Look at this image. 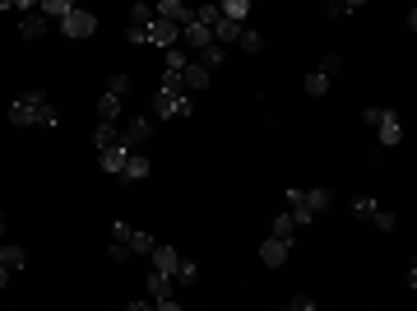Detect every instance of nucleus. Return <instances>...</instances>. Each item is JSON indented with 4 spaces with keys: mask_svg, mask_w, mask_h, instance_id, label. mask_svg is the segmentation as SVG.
I'll use <instances>...</instances> for the list:
<instances>
[{
    "mask_svg": "<svg viewBox=\"0 0 417 311\" xmlns=\"http://www.w3.org/2000/svg\"><path fill=\"white\" fill-rule=\"evenodd\" d=\"M10 126H37V130H56L61 126V111L51 107V98H46L42 89H28L23 98L10 102Z\"/></svg>",
    "mask_w": 417,
    "mask_h": 311,
    "instance_id": "1",
    "label": "nucleus"
},
{
    "mask_svg": "<svg viewBox=\"0 0 417 311\" xmlns=\"http://www.w3.org/2000/svg\"><path fill=\"white\" fill-rule=\"evenodd\" d=\"M61 33L75 37V42H84V37L98 33V14H88V10H70L66 19H61Z\"/></svg>",
    "mask_w": 417,
    "mask_h": 311,
    "instance_id": "2",
    "label": "nucleus"
},
{
    "mask_svg": "<svg viewBox=\"0 0 417 311\" xmlns=\"http://www.w3.org/2000/svg\"><path fill=\"white\" fill-rule=\"evenodd\" d=\"M149 130H154V126H149V116H130V121H121V130H116V145H121L125 154H135V149L149 140Z\"/></svg>",
    "mask_w": 417,
    "mask_h": 311,
    "instance_id": "3",
    "label": "nucleus"
},
{
    "mask_svg": "<svg viewBox=\"0 0 417 311\" xmlns=\"http://www.w3.org/2000/svg\"><path fill=\"white\" fill-rule=\"evenodd\" d=\"M375 135H380V145H385V149L404 145V116H399V111H390V107H380V121H375Z\"/></svg>",
    "mask_w": 417,
    "mask_h": 311,
    "instance_id": "4",
    "label": "nucleus"
},
{
    "mask_svg": "<svg viewBox=\"0 0 417 311\" xmlns=\"http://www.w3.org/2000/svg\"><path fill=\"white\" fill-rule=\"evenodd\" d=\"M154 19H167V23H176V28H186V23L195 19V10L181 5V0H158V5H154Z\"/></svg>",
    "mask_w": 417,
    "mask_h": 311,
    "instance_id": "5",
    "label": "nucleus"
},
{
    "mask_svg": "<svg viewBox=\"0 0 417 311\" xmlns=\"http://www.w3.org/2000/svg\"><path fill=\"white\" fill-rule=\"evenodd\" d=\"M149 260H154V274H167V279H172V274H176V265H181V251H176V246H163V242H158Z\"/></svg>",
    "mask_w": 417,
    "mask_h": 311,
    "instance_id": "6",
    "label": "nucleus"
},
{
    "mask_svg": "<svg viewBox=\"0 0 417 311\" xmlns=\"http://www.w3.org/2000/svg\"><path fill=\"white\" fill-rule=\"evenodd\" d=\"M176 37H181V28H176V23H167V19H154L149 23V47H176Z\"/></svg>",
    "mask_w": 417,
    "mask_h": 311,
    "instance_id": "7",
    "label": "nucleus"
},
{
    "mask_svg": "<svg viewBox=\"0 0 417 311\" xmlns=\"http://www.w3.org/2000/svg\"><path fill=\"white\" fill-rule=\"evenodd\" d=\"M287 251H292V246L287 242H278V237H264L260 242V265H269V269H278L287 260Z\"/></svg>",
    "mask_w": 417,
    "mask_h": 311,
    "instance_id": "8",
    "label": "nucleus"
},
{
    "mask_svg": "<svg viewBox=\"0 0 417 311\" xmlns=\"http://www.w3.org/2000/svg\"><path fill=\"white\" fill-rule=\"evenodd\" d=\"M19 33H23V37H28V42H42V37H46V33H51V23H46V19H42V14H37V10H33V14H23V19H19Z\"/></svg>",
    "mask_w": 417,
    "mask_h": 311,
    "instance_id": "9",
    "label": "nucleus"
},
{
    "mask_svg": "<svg viewBox=\"0 0 417 311\" xmlns=\"http://www.w3.org/2000/svg\"><path fill=\"white\" fill-rule=\"evenodd\" d=\"M125 158H130V154H125L121 145H111V149H102V154H98V167H102V172H107V177H121Z\"/></svg>",
    "mask_w": 417,
    "mask_h": 311,
    "instance_id": "10",
    "label": "nucleus"
},
{
    "mask_svg": "<svg viewBox=\"0 0 417 311\" xmlns=\"http://www.w3.org/2000/svg\"><path fill=\"white\" fill-rule=\"evenodd\" d=\"M181 42H186V47H195V51H204V47H213V33H208L204 23H195V19H190L186 28H181Z\"/></svg>",
    "mask_w": 417,
    "mask_h": 311,
    "instance_id": "11",
    "label": "nucleus"
},
{
    "mask_svg": "<svg viewBox=\"0 0 417 311\" xmlns=\"http://www.w3.org/2000/svg\"><path fill=\"white\" fill-rule=\"evenodd\" d=\"M218 14H223L228 23H237V28H246V19H251V0H223Z\"/></svg>",
    "mask_w": 417,
    "mask_h": 311,
    "instance_id": "12",
    "label": "nucleus"
},
{
    "mask_svg": "<svg viewBox=\"0 0 417 311\" xmlns=\"http://www.w3.org/2000/svg\"><path fill=\"white\" fill-rule=\"evenodd\" d=\"M0 265L5 269H23L28 265V251H23L19 242H0Z\"/></svg>",
    "mask_w": 417,
    "mask_h": 311,
    "instance_id": "13",
    "label": "nucleus"
},
{
    "mask_svg": "<svg viewBox=\"0 0 417 311\" xmlns=\"http://www.w3.org/2000/svg\"><path fill=\"white\" fill-rule=\"evenodd\" d=\"M287 200H292V209H287V214H292V223H297V228H311V223H316V214H311L306 209V205H301V190H287Z\"/></svg>",
    "mask_w": 417,
    "mask_h": 311,
    "instance_id": "14",
    "label": "nucleus"
},
{
    "mask_svg": "<svg viewBox=\"0 0 417 311\" xmlns=\"http://www.w3.org/2000/svg\"><path fill=\"white\" fill-rule=\"evenodd\" d=\"M98 121H107V126H121V98H111V93H102V98H98Z\"/></svg>",
    "mask_w": 417,
    "mask_h": 311,
    "instance_id": "15",
    "label": "nucleus"
},
{
    "mask_svg": "<svg viewBox=\"0 0 417 311\" xmlns=\"http://www.w3.org/2000/svg\"><path fill=\"white\" fill-rule=\"evenodd\" d=\"M144 177H149V158L130 154V158H125V167H121V181H144Z\"/></svg>",
    "mask_w": 417,
    "mask_h": 311,
    "instance_id": "16",
    "label": "nucleus"
},
{
    "mask_svg": "<svg viewBox=\"0 0 417 311\" xmlns=\"http://www.w3.org/2000/svg\"><path fill=\"white\" fill-rule=\"evenodd\" d=\"M301 205H306V209L311 214H325V209H330V205H334V195H330V190H301Z\"/></svg>",
    "mask_w": 417,
    "mask_h": 311,
    "instance_id": "17",
    "label": "nucleus"
},
{
    "mask_svg": "<svg viewBox=\"0 0 417 311\" xmlns=\"http://www.w3.org/2000/svg\"><path fill=\"white\" fill-rule=\"evenodd\" d=\"M269 237H278V242L292 246V242H297V223H292V214H278L274 228H269Z\"/></svg>",
    "mask_w": 417,
    "mask_h": 311,
    "instance_id": "18",
    "label": "nucleus"
},
{
    "mask_svg": "<svg viewBox=\"0 0 417 311\" xmlns=\"http://www.w3.org/2000/svg\"><path fill=\"white\" fill-rule=\"evenodd\" d=\"M149 298L163 302V298H176V283L167 274H149Z\"/></svg>",
    "mask_w": 417,
    "mask_h": 311,
    "instance_id": "19",
    "label": "nucleus"
},
{
    "mask_svg": "<svg viewBox=\"0 0 417 311\" xmlns=\"http://www.w3.org/2000/svg\"><path fill=\"white\" fill-rule=\"evenodd\" d=\"M70 10H75V5H70V0H42V5H37V14H42L46 23H51V19L61 23V19H66Z\"/></svg>",
    "mask_w": 417,
    "mask_h": 311,
    "instance_id": "20",
    "label": "nucleus"
},
{
    "mask_svg": "<svg viewBox=\"0 0 417 311\" xmlns=\"http://www.w3.org/2000/svg\"><path fill=\"white\" fill-rule=\"evenodd\" d=\"M330 84H334V79H325L320 70H311V75L301 79V89H306V98H325V93H330Z\"/></svg>",
    "mask_w": 417,
    "mask_h": 311,
    "instance_id": "21",
    "label": "nucleus"
},
{
    "mask_svg": "<svg viewBox=\"0 0 417 311\" xmlns=\"http://www.w3.org/2000/svg\"><path fill=\"white\" fill-rule=\"evenodd\" d=\"M237 37H242V28H237V23H228V19L213 23V47H232Z\"/></svg>",
    "mask_w": 417,
    "mask_h": 311,
    "instance_id": "22",
    "label": "nucleus"
},
{
    "mask_svg": "<svg viewBox=\"0 0 417 311\" xmlns=\"http://www.w3.org/2000/svg\"><path fill=\"white\" fill-rule=\"evenodd\" d=\"M125 246H130V256H154L158 237H149V233H139V228H135V233H130V242H125Z\"/></svg>",
    "mask_w": 417,
    "mask_h": 311,
    "instance_id": "23",
    "label": "nucleus"
},
{
    "mask_svg": "<svg viewBox=\"0 0 417 311\" xmlns=\"http://www.w3.org/2000/svg\"><path fill=\"white\" fill-rule=\"evenodd\" d=\"M181 84H186V89H208V70H204V66H195V61H190V66L181 70Z\"/></svg>",
    "mask_w": 417,
    "mask_h": 311,
    "instance_id": "24",
    "label": "nucleus"
},
{
    "mask_svg": "<svg viewBox=\"0 0 417 311\" xmlns=\"http://www.w3.org/2000/svg\"><path fill=\"white\" fill-rule=\"evenodd\" d=\"M172 283H186V288H195V283H199V265H195V260H186V256H181V265H176Z\"/></svg>",
    "mask_w": 417,
    "mask_h": 311,
    "instance_id": "25",
    "label": "nucleus"
},
{
    "mask_svg": "<svg viewBox=\"0 0 417 311\" xmlns=\"http://www.w3.org/2000/svg\"><path fill=\"white\" fill-rule=\"evenodd\" d=\"M116 130H121V126L98 121V130H93V149H98V154H102V149H111V145H116Z\"/></svg>",
    "mask_w": 417,
    "mask_h": 311,
    "instance_id": "26",
    "label": "nucleus"
},
{
    "mask_svg": "<svg viewBox=\"0 0 417 311\" xmlns=\"http://www.w3.org/2000/svg\"><path fill=\"white\" fill-rule=\"evenodd\" d=\"M237 47H242L246 56H260V51H264V37L255 33V28H242V37H237Z\"/></svg>",
    "mask_w": 417,
    "mask_h": 311,
    "instance_id": "27",
    "label": "nucleus"
},
{
    "mask_svg": "<svg viewBox=\"0 0 417 311\" xmlns=\"http://www.w3.org/2000/svg\"><path fill=\"white\" fill-rule=\"evenodd\" d=\"M149 23H154V5H130V28H144V33H149Z\"/></svg>",
    "mask_w": 417,
    "mask_h": 311,
    "instance_id": "28",
    "label": "nucleus"
},
{
    "mask_svg": "<svg viewBox=\"0 0 417 311\" xmlns=\"http://www.w3.org/2000/svg\"><path fill=\"white\" fill-rule=\"evenodd\" d=\"M348 209L357 214V219H375V209H380V205H375L371 195H352V200H348Z\"/></svg>",
    "mask_w": 417,
    "mask_h": 311,
    "instance_id": "29",
    "label": "nucleus"
},
{
    "mask_svg": "<svg viewBox=\"0 0 417 311\" xmlns=\"http://www.w3.org/2000/svg\"><path fill=\"white\" fill-rule=\"evenodd\" d=\"M223 56H228V51H223V47H204V51H199V61H195V66H204L208 75H213V70L223 66Z\"/></svg>",
    "mask_w": 417,
    "mask_h": 311,
    "instance_id": "30",
    "label": "nucleus"
},
{
    "mask_svg": "<svg viewBox=\"0 0 417 311\" xmlns=\"http://www.w3.org/2000/svg\"><path fill=\"white\" fill-rule=\"evenodd\" d=\"M107 93H111V98H121V102H125V93H130V75H125V70H116V75L107 79Z\"/></svg>",
    "mask_w": 417,
    "mask_h": 311,
    "instance_id": "31",
    "label": "nucleus"
},
{
    "mask_svg": "<svg viewBox=\"0 0 417 311\" xmlns=\"http://www.w3.org/2000/svg\"><path fill=\"white\" fill-rule=\"evenodd\" d=\"M320 75H325V79H334V75H339V70H343V56L339 51H325V56H320Z\"/></svg>",
    "mask_w": 417,
    "mask_h": 311,
    "instance_id": "32",
    "label": "nucleus"
},
{
    "mask_svg": "<svg viewBox=\"0 0 417 311\" xmlns=\"http://www.w3.org/2000/svg\"><path fill=\"white\" fill-rule=\"evenodd\" d=\"M190 66V56H186V47H167V66L163 70H176V75H181V70Z\"/></svg>",
    "mask_w": 417,
    "mask_h": 311,
    "instance_id": "33",
    "label": "nucleus"
},
{
    "mask_svg": "<svg viewBox=\"0 0 417 311\" xmlns=\"http://www.w3.org/2000/svg\"><path fill=\"white\" fill-rule=\"evenodd\" d=\"M167 116H195V102H190L186 93H176V98L167 102Z\"/></svg>",
    "mask_w": 417,
    "mask_h": 311,
    "instance_id": "34",
    "label": "nucleus"
},
{
    "mask_svg": "<svg viewBox=\"0 0 417 311\" xmlns=\"http://www.w3.org/2000/svg\"><path fill=\"white\" fill-rule=\"evenodd\" d=\"M375 233H394V228H399V214L394 209H375Z\"/></svg>",
    "mask_w": 417,
    "mask_h": 311,
    "instance_id": "35",
    "label": "nucleus"
},
{
    "mask_svg": "<svg viewBox=\"0 0 417 311\" xmlns=\"http://www.w3.org/2000/svg\"><path fill=\"white\" fill-rule=\"evenodd\" d=\"M362 0H330V19H343V14H357Z\"/></svg>",
    "mask_w": 417,
    "mask_h": 311,
    "instance_id": "36",
    "label": "nucleus"
},
{
    "mask_svg": "<svg viewBox=\"0 0 417 311\" xmlns=\"http://www.w3.org/2000/svg\"><path fill=\"white\" fill-rule=\"evenodd\" d=\"M158 89H163V93H186V84H181V75H176V70H163Z\"/></svg>",
    "mask_w": 417,
    "mask_h": 311,
    "instance_id": "37",
    "label": "nucleus"
},
{
    "mask_svg": "<svg viewBox=\"0 0 417 311\" xmlns=\"http://www.w3.org/2000/svg\"><path fill=\"white\" fill-rule=\"evenodd\" d=\"M283 311H316V298H311V293H297V298L287 302Z\"/></svg>",
    "mask_w": 417,
    "mask_h": 311,
    "instance_id": "38",
    "label": "nucleus"
},
{
    "mask_svg": "<svg viewBox=\"0 0 417 311\" xmlns=\"http://www.w3.org/2000/svg\"><path fill=\"white\" fill-rule=\"evenodd\" d=\"M107 256H111V265H125V260H130V246H125V242H111Z\"/></svg>",
    "mask_w": 417,
    "mask_h": 311,
    "instance_id": "39",
    "label": "nucleus"
},
{
    "mask_svg": "<svg viewBox=\"0 0 417 311\" xmlns=\"http://www.w3.org/2000/svg\"><path fill=\"white\" fill-rule=\"evenodd\" d=\"M130 223H121V219H111V242H130Z\"/></svg>",
    "mask_w": 417,
    "mask_h": 311,
    "instance_id": "40",
    "label": "nucleus"
},
{
    "mask_svg": "<svg viewBox=\"0 0 417 311\" xmlns=\"http://www.w3.org/2000/svg\"><path fill=\"white\" fill-rule=\"evenodd\" d=\"M125 42L130 47H149V33H144V28H125Z\"/></svg>",
    "mask_w": 417,
    "mask_h": 311,
    "instance_id": "41",
    "label": "nucleus"
},
{
    "mask_svg": "<svg viewBox=\"0 0 417 311\" xmlns=\"http://www.w3.org/2000/svg\"><path fill=\"white\" fill-rule=\"evenodd\" d=\"M154 311H186L176 298H163V302H154Z\"/></svg>",
    "mask_w": 417,
    "mask_h": 311,
    "instance_id": "42",
    "label": "nucleus"
},
{
    "mask_svg": "<svg viewBox=\"0 0 417 311\" xmlns=\"http://www.w3.org/2000/svg\"><path fill=\"white\" fill-rule=\"evenodd\" d=\"M125 311H154V307H149V298H135V302H130Z\"/></svg>",
    "mask_w": 417,
    "mask_h": 311,
    "instance_id": "43",
    "label": "nucleus"
},
{
    "mask_svg": "<svg viewBox=\"0 0 417 311\" xmlns=\"http://www.w3.org/2000/svg\"><path fill=\"white\" fill-rule=\"evenodd\" d=\"M5 283H10V269H5V265H0V288H5Z\"/></svg>",
    "mask_w": 417,
    "mask_h": 311,
    "instance_id": "44",
    "label": "nucleus"
},
{
    "mask_svg": "<svg viewBox=\"0 0 417 311\" xmlns=\"http://www.w3.org/2000/svg\"><path fill=\"white\" fill-rule=\"evenodd\" d=\"M0 237H5V209H0Z\"/></svg>",
    "mask_w": 417,
    "mask_h": 311,
    "instance_id": "45",
    "label": "nucleus"
}]
</instances>
